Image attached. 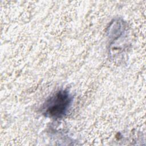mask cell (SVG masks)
<instances>
[{
  "instance_id": "obj_1",
  "label": "cell",
  "mask_w": 146,
  "mask_h": 146,
  "mask_svg": "<svg viewBox=\"0 0 146 146\" xmlns=\"http://www.w3.org/2000/svg\"><path fill=\"white\" fill-rule=\"evenodd\" d=\"M72 102L68 91L60 90L50 96L43 104L41 111L46 117L59 119L66 115Z\"/></svg>"
}]
</instances>
